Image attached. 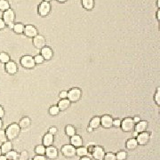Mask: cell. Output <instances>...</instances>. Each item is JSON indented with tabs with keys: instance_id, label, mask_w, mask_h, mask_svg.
<instances>
[{
	"instance_id": "14",
	"label": "cell",
	"mask_w": 160,
	"mask_h": 160,
	"mask_svg": "<svg viewBox=\"0 0 160 160\" xmlns=\"http://www.w3.org/2000/svg\"><path fill=\"white\" fill-rule=\"evenodd\" d=\"M6 70L7 73H9L11 75H14L18 71L17 64L13 61H9L7 63H6Z\"/></svg>"
},
{
	"instance_id": "48",
	"label": "cell",
	"mask_w": 160,
	"mask_h": 160,
	"mask_svg": "<svg viewBox=\"0 0 160 160\" xmlns=\"http://www.w3.org/2000/svg\"><path fill=\"white\" fill-rule=\"evenodd\" d=\"M0 160H7V159H6V156H4V155H1V156H0Z\"/></svg>"
},
{
	"instance_id": "6",
	"label": "cell",
	"mask_w": 160,
	"mask_h": 160,
	"mask_svg": "<svg viewBox=\"0 0 160 160\" xmlns=\"http://www.w3.org/2000/svg\"><path fill=\"white\" fill-rule=\"evenodd\" d=\"M3 20H4L6 25H8L10 23H13V22L15 20V13H14L13 10L9 8L8 10L5 11L4 15H3Z\"/></svg>"
},
{
	"instance_id": "26",
	"label": "cell",
	"mask_w": 160,
	"mask_h": 160,
	"mask_svg": "<svg viewBox=\"0 0 160 160\" xmlns=\"http://www.w3.org/2000/svg\"><path fill=\"white\" fill-rule=\"evenodd\" d=\"M6 157L7 160H18L19 158V155L14 150H10L6 154Z\"/></svg>"
},
{
	"instance_id": "4",
	"label": "cell",
	"mask_w": 160,
	"mask_h": 160,
	"mask_svg": "<svg viewBox=\"0 0 160 160\" xmlns=\"http://www.w3.org/2000/svg\"><path fill=\"white\" fill-rule=\"evenodd\" d=\"M76 150H77V149L74 146L71 145V144L64 145L61 148V153L66 157H75L76 156Z\"/></svg>"
},
{
	"instance_id": "38",
	"label": "cell",
	"mask_w": 160,
	"mask_h": 160,
	"mask_svg": "<svg viewBox=\"0 0 160 160\" xmlns=\"http://www.w3.org/2000/svg\"><path fill=\"white\" fill-rule=\"evenodd\" d=\"M155 101H156V103L157 106L160 105V88L157 87V92H156V94H155Z\"/></svg>"
},
{
	"instance_id": "55",
	"label": "cell",
	"mask_w": 160,
	"mask_h": 160,
	"mask_svg": "<svg viewBox=\"0 0 160 160\" xmlns=\"http://www.w3.org/2000/svg\"><path fill=\"white\" fill-rule=\"evenodd\" d=\"M44 1H45V2H50L51 0H44Z\"/></svg>"
},
{
	"instance_id": "41",
	"label": "cell",
	"mask_w": 160,
	"mask_h": 160,
	"mask_svg": "<svg viewBox=\"0 0 160 160\" xmlns=\"http://www.w3.org/2000/svg\"><path fill=\"white\" fill-rule=\"evenodd\" d=\"M68 97V92L67 91H62L60 93V98L61 99H67Z\"/></svg>"
},
{
	"instance_id": "40",
	"label": "cell",
	"mask_w": 160,
	"mask_h": 160,
	"mask_svg": "<svg viewBox=\"0 0 160 160\" xmlns=\"http://www.w3.org/2000/svg\"><path fill=\"white\" fill-rule=\"evenodd\" d=\"M121 126V120L119 119H115L113 120V126L115 127H119Z\"/></svg>"
},
{
	"instance_id": "15",
	"label": "cell",
	"mask_w": 160,
	"mask_h": 160,
	"mask_svg": "<svg viewBox=\"0 0 160 160\" xmlns=\"http://www.w3.org/2000/svg\"><path fill=\"white\" fill-rule=\"evenodd\" d=\"M70 144L74 146L75 148H79L83 145V140L81 138V136L75 134L73 136L70 137Z\"/></svg>"
},
{
	"instance_id": "19",
	"label": "cell",
	"mask_w": 160,
	"mask_h": 160,
	"mask_svg": "<svg viewBox=\"0 0 160 160\" xmlns=\"http://www.w3.org/2000/svg\"><path fill=\"white\" fill-rule=\"evenodd\" d=\"M70 103L71 102L68 99H61V101L58 103V108L60 109V111H64L67 109H68Z\"/></svg>"
},
{
	"instance_id": "34",
	"label": "cell",
	"mask_w": 160,
	"mask_h": 160,
	"mask_svg": "<svg viewBox=\"0 0 160 160\" xmlns=\"http://www.w3.org/2000/svg\"><path fill=\"white\" fill-rule=\"evenodd\" d=\"M104 160H117L116 158V155L112 152H109V153H107L105 154L104 156Z\"/></svg>"
},
{
	"instance_id": "56",
	"label": "cell",
	"mask_w": 160,
	"mask_h": 160,
	"mask_svg": "<svg viewBox=\"0 0 160 160\" xmlns=\"http://www.w3.org/2000/svg\"><path fill=\"white\" fill-rule=\"evenodd\" d=\"M2 155V152H1V149H0V156Z\"/></svg>"
},
{
	"instance_id": "42",
	"label": "cell",
	"mask_w": 160,
	"mask_h": 160,
	"mask_svg": "<svg viewBox=\"0 0 160 160\" xmlns=\"http://www.w3.org/2000/svg\"><path fill=\"white\" fill-rule=\"evenodd\" d=\"M57 131H58V130H57L56 127H53V126H52V127H51V128L49 129V133H51V134H52V135H54V134L57 133Z\"/></svg>"
},
{
	"instance_id": "53",
	"label": "cell",
	"mask_w": 160,
	"mask_h": 160,
	"mask_svg": "<svg viewBox=\"0 0 160 160\" xmlns=\"http://www.w3.org/2000/svg\"><path fill=\"white\" fill-rule=\"evenodd\" d=\"M157 7H160V0H157Z\"/></svg>"
},
{
	"instance_id": "50",
	"label": "cell",
	"mask_w": 160,
	"mask_h": 160,
	"mask_svg": "<svg viewBox=\"0 0 160 160\" xmlns=\"http://www.w3.org/2000/svg\"><path fill=\"white\" fill-rule=\"evenodd\" d=\"M8 27H9V29H13L14 24H13V23H10V24H8Z\"/></svg>"
},
{
	"instance_id": "58",
	"label": "cell",
	"mask_w": 160,
	"mask_h": 160,
	"mask_svg": "<svg viewBox=\"0 0 160 160\" xmlns=\"http://www.w3.org/2000/svg\"><path fill=\"white\" fill-rule=\"evenodd\" d=\"M101 160H104V159H101Z\"/></svg>"
},
{
	"instance_id": "39",
	"label": "cell",
	"mask_w": 160,
	"mask_h": 160,
	"mask_svg": "<svg viewBox=\"0 0 160 160\" xmlns=\"http://www.w3.org/2000/svg\"><path fill=\"white\" fill-rule=\"evenodd\" d=\"M33 160H47V158L45 155H37L34 157Z\"/></svg>"
},
{
	"instance_id": "13",
	"label": "cell",
	"mask_w": 160,
	"mask_h": 160,
	"mask_svg": "<svg viewBox=\"0 0 160 160\" xmlns=\"http://www.w3.org/2000/svg\"><path fill=\"white\" fill-rule=\"evenodd\" d=\"M101 124L104 128H110L113 126V118L109 115L103 116L101 118Z\"/></svg>"
},
{
	"instance_id": "11",
	"label": "cell",
	"mask_w": 160,
	"mask_h": 160,
	"mask_svg": "<svg viewBox=\"0 0 160 160\" xmlns=\"http://www.w3.org/2000/svg\"><path fill=\"white\" fill-rule=\"evenodd\" d=\"M51 12V5L49 2H42L38 6V13L41 16H46Z\"/></svg>"
},
{
	"instance_id": "45",
	"label": "cell",
	"mask_w": 160,
	"mask_h": 160,
	"mask_svg": "<svg viewBox=\"0 0 160 160\" xmlns=\"http://www.w3.org/2000/svg\"><path fill=\"white\" fill-rule=\"evenodd\" d=\"M133 123H134V124H135V123L137 124L139 121H140V117H133Z\"/></svg>"
},
{
	"instance_id": "23",
	"label": "cell",
	"mask_w": 160,
	"mask_h": 160,
	"mask_svg": "<svg viewBox=\"0 0 160 160\" xmlns=\"http://www.w3.org/2000/svg\"><path fill=\"white\" fill-rule=\"evenodd\" d=\"M101 126V117H94L91 121H90V126L93 129H96Z\"/></svg>"
},
{
	"instance_id": "52",
	"label": "cell",
	"mask_w": 160,
	"mask_h": 160,
	"mask_svg": "<svg viewBox=\"0 0 160 160\" xmlns=\"http://www.w3.org/2000/svg\"><path fill=\"white\" fill-rule=\"evenodd\" d=\"M2 126H3V123H2V120H1V118H0V129L2 128Z\"/></svg>"
},
{
	"instance_id": "43",
	"label": "cell",
	"mask_w": 160,
	"mask_h": 160,
	"mask_svg": "<svg viewBox=\"0 0 160 160\" xmlns=\"http://www.w3.org/2000/svg\"><path fill=\"white\" fill-rule=\"evenodd\" d=\"M6 27V23L3 19H0V29H3Z\"/></svg>"
},
{
	"instance_id": "12",
	"label": "cell",
	"mask_w": 160,
	"mask_h": 160,
	"mask_svg": "<svg viewBox=\"0 0 160 160\" xmlns=\"http://www.w3.org/2000/svg\"><path fill=\"white\" fill-rule=\"evenodd\" d=\"M23 33L29 38H34L38 35V29L33 25H27L24 27V31Z\"/></svg>"
},
{
	"instance_id": "44",
	"label": "cell",
	"mask_w": 160,
	"mask_h": 160,
	"mask_svg": "<svg viewBox=\"0 0 160 160\" xmlns=\"http://www.w3.org/2000/svg\"><path fill=\"white\" fill-rule=\"evenodd\" d=\"M4 116H5V110L3 109V107L0 106V118L4 117Z\"/></svg>"
},
{
	"instance_id": "32",
	"label": "cell",
	"mask_w": 160,
	"mask_h": 160,
	"mask_svg": "<svg viewBox=\"0 0 160 160\" xmlns=\"http://www.w3.org/2000/svg\"><path fill=\"white\" fill-rule=\"evenodd\" d=\"M49 113L52 116H56L60 113V109L58 108V106H52L49 109Z\"/></svg>"
},
{
	"instance_id": "25",
	"label": "cell",
	"mask_w": 160,
	"mask_h": 160,
	"mask_svg": "<svg viewBox=\"0 0 160 160\" xmlns=\"http://www.w3.org/2000/svg\"><path fill=\"white\" fill-rule=\"evenodd\" d=\"M87 154H88L87 148L83 147V146H81V147L78 148V149H77V150H76V155H77V156H78L79 157H85V156H87Z\"/></svg>"
},
{
	"instance_id": "2",
	"label": "cell",
	"mask_w": 160,
	"mask_h": 160,
	"mask_svg": "<svg viewBox=\"0 0 160 160\" xmlns=\"http://www.w3.org/2000/svg\"><path fill=\"white\" fill-rule=\"evenodd\" d=\"M82 96V91L79 88H72L68 92V97L67 99L70 101V102H77L80 100Z\"/></svg>"
},
{
	"instance_id": "7",
	"label": "cell",
	"mask_w": 160,
	"mask_h": 160,
	"mask_svg": "<svg viewBox=\"0 0 160 160\" xmlns=\"http://www.w3.org/2000/svg\"><path fill=\"white\" fill-rule=\"evenodd\" d=\"M33 44H34V45H35L36 48L42 49L43 47L45 46L46 40H45L44 36H42V35H37L33 38Z\"/></svg>"
},
{
	"instance_id": "49",
	"label": "cell",
	"mask_w": 160,
	"mask_h": 160,
	"mask_svg": "<svg viewBox=\"0 0 160 160\" xmlns=\"http://www.w3.org/2000/svg\"><path fill=\"white\" fill-rule=\"evenodd\" d=\"M93 130H94V129H93V128H92L91 126H88V127H87V132H89V133L93 132Z\"/></svg>"
},
{
	"instance_id": "18",
	"label": "cell",
	"mask_w": 160,
	"mask_h": 160,
	"mask_svg": "<svg viewBox=\"0 0 160 160\" xmlns=\"http://www.w3.org/2000/svg\"><path fill=\"white\" fill-rule=\"evenodd\" d=\"M53 140H54V137H53L52 134H51V133H48L43 138V145L45 147L52 146V144L53 143Z\"/></svg>"
},
{
	"instance_id": "33",
	"label": "cell",
	"mask_w": 160,
	"mask_h": 160,
	"mask_svg": "<svg viewBox=\"0 0 160 160\" xmlns=\"http://www.w3.org/2000/svg\"><path fill=\"white\" fill-rule=\"evenodd\" d=\"M127 157V153L126 151H119L117 155H116V158L117 160H124Z\"/></svg>"
},
{
	"instance_id": "46",
	"label": "cell",
	"mask_w": 160,
	"mask_h": 160,
	"mask_svg": "<svg viewBox=\"0 0 160 160\" xmlns=\"http://www.w3.org/2000/svg\"><path fill=\"white\" fill-rule=\"evenodd\" d=\"M80 160H92V158H91V157H87V156H85V157H81Z\"/></svg>"
},
{
	"instance_id": "36",
	"label": "cell",
	"mask_w": 160,
	"mask_h": 160,
	"mask_svg": "<svg viewBox=\"0 0 160 160\" xmlns=\"http://www.w3.org/2000/svg\"><path fill=\"white\" fill-rule=\"evenodd\" d=\"M7 141V137H6V131L5 130H1L0 129V142H4Z\"/></svg>"
},
{
	"instance_id": "51",
	"label": "cell",
	"mask_w": 160,
	"mask_h": 160,
	"mask_svg": "<svg viewBox=\"0 0 160 160\" xmlns=\"http://www.w3.org/2000/svg\"><path fill=\"white\" fill-rule=\"evenodd\" d=\"M138 134H139V133H137L136 131H134V132H133V137H137V136H138Z\"/></svg>"
},
{
	"instance_id": "29",
	"label": "cell",
	"mask_w": 160,
	"mask_h": 160,
	"mask_svg": "<svg viewBox=\"0 0 160 160\" xmlns=\"http://www.w3.org/2000/svg\"><path fill=\"white\" fill-rule=\"evenodd\" d=\"M13 30H14V32L17 33V34H22V33H23V31H24V25L22 24V23L14 24Z\"/></svg>"
},
{
	"instance_id": "17",
	"label": "cell",
	"mask_w": 160,
	"mask_h": 160,
	"mask_svg": "<svg viewBox=\"0 0 160 160\" xmlns=\"http://www.w3.org/2000/svg\"><path fill=\"white\" fill-rule=\"evenodd\" d=\"M135 127V131L137 133H142V132H146L147 128H148V122L147 121H139L136 126H134Z\"/></svg>"
},
{
	"instance_id": "9",
	"label": "cell",
	"mask_w": 160,
	"mask_h": 160,
	"mask_svg": "<svg viewBox=\"0 0 160 160\" xmlns=\"http://www.w3.org/2000/svg\"><path fill=\"white\" fill-rule=\"evenodd\" d=\"M45 157L49 159H56L58 157V150L53 147V146H49L45 148Z\"/></svg>"
},
{
	"instance_id": "30",
	"label": "cell",
	"mask_w": 160,
	"mask_h": 160,
	"mask_svg": "<svg viewBox=\"0 0 160 160\" xmlns=\"http://www.w3.org/2000/svg\"><path fill=\"white\" fill-rule=\"evenodd\" d=\"M9 8H10V5L7 0H0V10L5 12Z\"/></svg>"
},
{
	"instance_id": "54",
	"label": "cell",
	"mask_w": 160,
	"mask_h": 160,
	"mask_svg": "<svg viewBox=\"0 0 160 160\" xmlns=\"http://www.w3.org/2000/svg\"><path fill=\"white\" fill-rule=\"evenodd\" d=\"M58 2H61V3H63V2H66L67 0H57Z\"/></svg>"
},
{
	"instance_id": "22",
	"label": "cell",
	"mask_w": 160,
	"mask_h": 160,
	"mask_svg": "<svg viewBox=\"0 0 160 160\" xmlns=\"http://www.w3.org/2000/svg\"><path fill=\"white\" fill-rule=\"evenodd\" d=\"M138 146V142L136 140L135 138H132V139H129L127 141H126V148L130 150H135Z\"/></svg>"
},
{
	"instance_id": "5",
	"label": "cell",
	"mask_w": 160,
	"mask_h": 160,
	"mask_svg": "<svg viewBox=\"0 0 160 160\" xmlns=\"http://www.w3.org/2000/svg\"><path fill=\"white\" fill-rule=\"evenodd\" d=\"M21 64L22 67H24L26 68H32L36 65L35 61H34V57H32L30 55H25V56L22 57Z\"/></svg>"
},
{
	"instance_id": "24",
	"label": "cell",
	"mask_w": 160,
	"mask_h": 160,
	"mask_svg": "<svg viewBox=\"0 0 160 160\" xmlns=\"http://www.w3.org/2000/svg\"><path fill=\"white\" fill-rule=\"evenodd\" d=\"M83 6L87 10H92L94 6V0H82Z\"/></svg>"
},
{
	"instance_id": "47",
	"label": "cell",
	"mask_w": 160,
	"mask_h": 160,
	"mask_svg": "<svg viewBox=\"0 0 160 160\" xmlns=\"http://www.w3.org/2000/svg\"><path fill=\"white\" fill-rule=\"evenodd\" d=\"M157 20H160V11L159 10L157 12Z\"/></svg>"
},
{
	"instance_id": "35",
	"label": "cell",
	"mask_w": 160,
	"mask_h": 160,
	"mask_svg": "<svg viewBox=\"0 0 160 160\" xmlns=\"http://www.w3.org/2000/svg\"><path fill=\"white\" fill-rule=\"evenodd\" d=\"M34 61L36 64H42L45 61V59L43 58V56L41 54H38L34 57Z\"/></svg>"
},
{
	"instance_id": "20",
	"label": "cell",
	"mask_w": 160,
	"mask_h": 160,
	"mask_svg": "<svg viewBox=\"0 0 160 160\" xmlns=\"http://www.w3.org/2000/svg\"><path fill=\"white\" fill-rule=\"evenodd\" d=\"M31 124V121H30V118L28 117H25L21 119V121L19 122V126L21 129H27Z\"/></svg>"
},
{
	"instance_id": "57",
	"label": "cell",
	"mask_w": 160,
	"mask_h": 160,
	"mask_svg": "<svg viewBox=\"0 0 160 160\" xmlns=\"http://www.w3.org/2000/svg\"><path fill=\"white\" fill-rule=\"evenodd\" d=\"M28 160H33V159H31V158H29Z\"/></svg>"
},
{
	"instance_id": "37",
	"label": "cell",
	"mask_w": 160,
	"mask_h": 160,
	"mask_svg": "<svg viewBox=\"0 0 160 160\" xmlns=\"http://www.w3.org/2000/svg\"><path fill=\"white\" fill-rule=\"evenodd\" d=\"M29 159V153L26 150L22 151V153L19 155V158L18 160H28Z\"/></svg>"
},
{
	"instance_id": "10",
	"label": "cell",
	"mask_w": 160,
	"mask_h": 160,
	"mask_svg": "<svg viewBox=\"0 0 160 160\" xmlns=\"http://www.w3.org/2000/svg\"><path fill=\"white\" fill-rule=\"evenodd\" d=\"M104 156H105V151L103 148L101 146H94L92 152V157L96 160H101L104 158Z\"/></svg>"
},
{
	"instance_id": "3",
	"label": "cell",
	"mask_w": 160,
	"mask_h": 160,
	"mask_svg": "<svg viewBox=\"0 0 160 160\" xmlns=\"http://www.w3.org/2000/svg\"><path fill=\"white\" fill-rule=\"evenodd\" d=\"M121 128L124 132H131L134 128V123L133 121V118L126 117L123 121H121Z\"/></svg>"
},
{
	"instance_id": "8",
	"label": "cell",
	"mask_w": 160,
	"mask_h": 160,
	"mask_svg": "<svg viewBox=\"0 0 160 160\" xmlns=\"http://www.w3.org/2000/svg\"><path fill=\"white\" fill-rule=\"evenodd\" d=\"M150 139V135L147 132L140 133L138 134V136L136 137V140L138 142V145H142V146L146 145L149 142Z\"/></svg>"
},
{
	"instance_id": "31",
	"label": "cell",
	"mask_w": 160,
	"mask_h": 160,
	"mask_svg": "<svg viewBox=\"0 0 160 160\" xmlns=\"http://www.w3.org/2000/svg\"><path fill=\"white\" fill-rule=\"evenodd\" d=\"M35 152L37 153V155H45V147L44 145H38L36 147Z\"/></svg>"
},
{
	"instance_id": "16",
	"label": "cell",
	"mask_w": 160,
	"mask_h": 160,
	"mask_svg": "<svg viewBox=\"0 0 160 160\" xmlns=\"http://www.w3.org/2000/svg\"><path fill=\"white\" fill-rule=\"evenodd\" d=\"M52 54H53L52 50L50 47H48V46H45V47H43L41 49V55L46 61L51 60L52 57Z\"/></svg>"
},
{
	"instance_id": "1",
	"label": "cell",
	"mask_w": 160,
	"mask_h": 160,
	"mask_svg": "<svg viewBox=\"0 0 160 160\" xmlns=\"http://www.w3.org/2000/svg\"><path fill=\"white\" fill-rule=\"evenodd\" d=\"M20 132H21V128L19 126V124H15V123L11 124L6 130V134L7 140H13L16 139L18 136H19Z\"/></svg>"
},
{
	"instance_id": "27",
	"label": "cell",
	"mask_w": 160,
	"mask_h": 160,
	"mask_svg": "<svg viewBox=\"0 0 160 160\" xmlns=\"http://www.w3.org/2000/svg\"><path fill=\"white\" fill-rule=\"evenodd\" d=\"M65 132H66V134L69 137L76 134V129L72 126H67L66 128H65Z\"/></svg>"
},
{
	"instance_id": "21",
	"label": "cell",
	"mask_w": 160,
	"mask_h": 160,
	"mask_svg": "<svg viewBox=\"0 0 160 160\" xmlns=\"http://www.w3.org/2000/svg\"><path fill=\"white\" fill-rule=\"evenodd\" d=\"M1 152H2V154L3 155H6L7 152H9L10 150H12V149H13V145H12V143H11V141H6V142H4V143L2 144V146H1Z\"/></svg>"
},
{
	"instance_id": "28",
	"label": "cell",
	"mask_w": 160,
	"mask_h": 160,
	"mask_svg": "<svg viewBox=\"0 0 160 160\" xmlns=\"http://www.w3.org/2000/svg\"><path fill=\"white\" fill-rule=\"evenodd\" d=\"M10 61V56L7 54L6 52H0V62H2V63H7L8 61Z\"/></svg>"
}]
</instances>
